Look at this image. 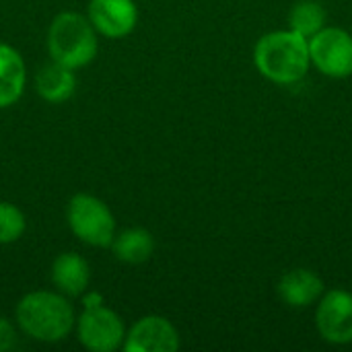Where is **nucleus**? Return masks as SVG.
Returning a JSON list of instances; mask_svg holds the SVG:
<instances>
[{"instance_id": "1", "label": "nucleus", "mask_w": 352, "mask_h": 352, "mask_svg": "<svg viewBox=\"0 0 352 352\" xmlns=\"http://www.w3.org/2000/svg\"><path fill=\"white\" fill-rule=\"evenodd\" d=\"M16 328L31 340L43 344L62 342L74 332V309L66 295L58 291H31L14 307Z\"/></svg>"}, {"instance_id": "2", "label": "nucleus", "mask_w": 352, "mask_h": 352, "mask_svg": "<svg viewBox=\"0 0 352 352\" xmlns=\"http://www.w3.org/2000/svg\"><path fill=\"white\" fill-rule=\"evenodd\" d=\"M258 72L274 85H295L311 68L309 41L293 29H278L262 35L254 47Z\"/></svg>"}, {"instance_id": "3", "label": "nucleus", "mask_w": 352, "mask_h": 352, "mask_svg": "<svg viewBox=\"0 0 352 352\" xmlns=\"http://www.w3.org/2000/svg\"><path fill=\"white\" fill-rule=\"evenodd\" d=\"M47 52L54 62L78 70L95 60L99 52V33L87 14L64 10L50 23Z\"/></svg>"}, {"instance_id": "4", "label": "nucleus", "mask_w": 352, "mask_h": 352, "mask_svg": "<svg viewBox=\"0 0 352 352\" xmlns=\"http://www.w3.org/2000/svg\"><path fill=\"white\" fill-rule=\"evenodd\" d=\"M66 223L72 235L91 248H109L116 237L111 208L93 194H74L66 206Z\"/></svg>"}, {"instance_id": "5", "label": "nucleus", "mask_w": 352, "mask_h": 352, "mask_svg": "<svg viewBox=\"0 0 352 352\" xmlns=\"http://www.w3.org/2000/svg\"><path fill=\"white\" fill-rule=\"evenodd\" d=\"M76 340L91 352H113L122 349L126 338V326L120 314L105 303L82 307V314L74 322Z\"/></svg>"}, {"instance_id": "6", "label": "nucleus", "mask_w": 352, "mask_h": 352, "mask_svg": "<svg viewBox=\"0 0 352 352\" xmlns=\"http://www.w3.org/2000/svg\"><path fill=\"white\" fill-rule=\"evenodd\" d=\"M311 66L328 78L352 76V35L340 27H324L309 39Z\"/></svg>"}, {"instance_id": "7", "label": "nucleus", "mask_w": 352, "mask_h": 352, "mask_svg": "<svg viewBox=\"0 0 352 352\" xmlns=\"http://www.w3.org/2000/svg\"><path fill=\"white\" fill-rule=\"evenodd\" d=\"M316 330L328 344L352 342V293L344 289L326 291L316 307Z\"/></svg>"}, {"instance_id": "8", "label": "nucleus", "mask_w": 352, "mask_h": 352, "mask_svg": "<svg viewBox=\"0 0 352 352\" xmlns=\"http://www.w3.org/2000/svg\"><path fill=\"white\" fill-rule=\"evenodd\" d=\"M179 344V332L167 318L144 316L126 330L122 349L126 352H175Z\"/></svg>"}, {"instance_id": "9", "label": "nucleus", "mask_w": 352, "mask_h": 352, "mask_svg": "<svg viewBox=\"0 0 352 352\" xmlns=\"http://www.w3.org/2000/svg\"><path fill=\"white\" fill-rule=\"evenodd\" d=\"M87 16L99 35L122 39L134 31L138 6L134 0H89Z\"/></svg>"}, {"instance_id": "10", "label": "nucleus", "mask_w": 352, "mask_h": 352, "mask_svg": "<svg viewBox=\"0 0 352 352\" xmlns=\"http://www.w3.org/2000/svg\"><path fill=\"white\" fill-rule=\"evenodd\" d=\"M276 293L285 305L303 309L320 301V297L326 293V285L318 272L309 268H295L280 276Z\"/></svg>"}, {"instance_id": "11", "label": "nucleus", "mask_w": 352, "mask_h": 352, "mask_svg": "<svg viewBox=\"0 0 352 352\" xmlns=\"http://www.w3.org/2000/svg\"><path fill=\"white\" fill-rule=\"evenodd\" d=\"M50 278L58 293L66 297H82L89 291L91 268H89V262L80 254L64 252L54 258Z\"/></svg>"}, {"instance_id": "12", "label": "nucleus", "mask_w": 352, "mask_h": 352, "mask_svg": "<svg viewBox=\"0 0 352 352\" xmlns=\"http://www.w3.org/2000/svg\"><path fill=\"white\" fill-rule=\"evenodd\" d=\"M27 85V68L16 47L0 43V109L14 105Z\"/></svg>"}, {"instance_id": "13", "label": "nucleus", "mask_w": 352, "mask_h": 352, "mask_svg": "<svg viewBox=\"0 0 352 352\" xmlns=\"http://www.w3.org/2000/svg\"><path fill=\"white\" fill-rule=\"evenodd\" d=\"M35 91L45 103H64L76 91V74L72 68L52 60L43 68H39L35 76Z\"/></svg>"}, {"instance_id": "14", "label": "nucleus", "mask_w": 352, "mask_h": 352, "mask_svg": "<svg viewBox=\"0 0 352 352\" xmlns=\"http://www.w3.org/2000/svg\"><path fill=\"white\" fill-rule=\"evenodd\" d=\"M113 256L124 264H144L155 254V237L148 229L142 227H130L120 233H116L111 241Z\"/></svg>"}, {"instance_id": "15", "label": "nucleus", "mask_w": 352, "mask_h": 352, "mask_svg": "<svg viewBox=\"0 0 352 352\" xmlns=\"http://www.w3.org/2000/svg\"><path fill=\"white\" fill-rule=\"evenodd\" d=\"M326 21H328V12L324 4L318 0H299L289 12V25H291L289 29L297 31L305 39H309L320 29H324Z\"/></svg>"}, {"instance_id": "16", "label": "nucleus", "mask_w": 352, "mask_h": 352, "mask_svg": "<svg viewBox=\"0 0 352 352\" xmlns=\"http://www.w3.org/2000/svg\"><path fill=\"white\" fill-rule=\"evenodd\" d=\"M27 229L25 214L10 202L0 200V245L14 243L23 237Z\"/></svg>"}, {"instance_id": "17", "label": "nucleus", "mask_w": 352, "mask_h": 352, "mask_svg": "<svg viewBox=\"0 0 352 352\" xmlns=\"http://www.w3.org/2000/svg\"><path fill=\"white\" fill-rule=\"evenodd\" d=\"M14 338H16V330L12 322L0 316V352L10 351L14 346Z\"/></svg>"}]
</instances>
